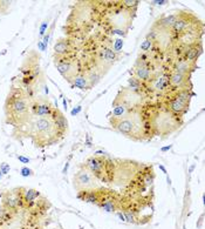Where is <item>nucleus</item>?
<instances>
[{
  "label": "nucleus",
  "instance_id": "obj_1",
  "mask_svg": "<svg viewBox=\"0 0 205 229\" xmlns=\"http://www.w3.org/2000/svg\"><path fill=\"white\" fill-rule=\"evenodd\" d=\"M6 122L13 126H21L31 118V99L19 87H12L5 102Z\"/></svg>",
  "mask_w": 205,
  "mask_h": 229
},
{
  "label": "nucleus",
  "instance_id": "obj_2",
  "mask_svg": "<svg viewBox=\"0 0 205 229\" xmlns=\"http://www.w3.org/2000/svg\"><path fill=\"white\" fill-rule=\"evenodd\" d=\"M28 136L33 139L35 146H46L58 142V129L50 117H32L28 121Z\"/></svg>",
  "mask_w": 205,
  "mask_h": 229
},
{
  "label": "nucleus",
  "instance_id": "obj_3",
  "mask_svg": "<svg viewBox=\"0 0 205 229\" xmlns=\"http://www.w3.org/2000/svg\"><path fill=\"white\" fill-rule=\"evenodd\" d=\"M73 182H74V187L79 192H81V190H88V189H95L100 187L97 179L86 168H81L74 175Z\"/></svg>",
  "mask_w": 205,
  "mask_h": 229
},
{
  "label": "nucleus",
  "instance_id": "obj_4",
  "mask_svg": "<svg viewBox=\"0 0 205 229\" xmlns=\"http://www.w3.org/2000/svg\"><path fill=\"white\" fill-rule=\"evenodd\" d=\"M106 160L98 158V156H90L84 162V168L90 172L96 179H100L102 181H107L106 176Z\"/></svg>",
  "mask_w": 205,
  "mask_h": 229
},
{
  "label": "nucleus",
  "instance_id": "obj_5",
  "mask_svg": "<svg viewBox=\"0 0 205 229\" xmlns=\"http://www.w3.org/2000/svg\"><path fill=\"white\" fill-rule=\"evenodd\" d=\"M55 107L45 98H39L35 100H31V114L38 118H47L50 117Z\"/></svg>",
  "mask_w": 205,
  "mask_h": 229
},
{
  "label": "nucleus",
  "instance_id": "obj_6",
  "mask_svg": "<svg viewBox=\"0 0 205 229\" xmlns=\"http://www.w3.org/2000/svg\"><path fill=\"white\" fill-rule=\"evenodd\" d=\"M55 66H56L59 73L63 78H66L68 82L70 81V79L74 75L78 74V72H76V63L72 59L58 58V60H55Z\"/></svg>",
  "mask_w": 205,
  "mask_h": 229
},
{
  "label": "nucleus",
  "instance_id": "obj_7",
  "mask_svg": "<svg viewBox=\"0 0 205 229\" xmlns=\"http://www.w3.org/2000/svg\"><path fill=\"white\" fill-rule=\"evenodd\" d=\"M110 122H111L113 127L119 133L135 140V127H134L133 121L130 120V118L128 115L123 119H114L113 118L110 120Z\"/></svg>",
  "mask_w": 205,
  "mask_h": 229
},
{
  "label": "nucleus",
  "instance_id": "obj_8",
  "mask_svg": "<svg viewBox=\"0 0 205 229\" xmlns=\"http://www.w3.org/2000/svg\"><path fill=\"white\" fill-rule=\"evenodd\" d=\"M150 65H149V61H142V60H138L135 63V67L133 71L134 76L139 80L141 82H149L152 78H153V74Z\"/></svg>",
  "mask_w": 205,
  "mask_h": 229
},
{
  "label": "nucleus",
  "instance_id": "obj_9",
  "mask_svg": "<svg viewBox=\"0 0 205 229\" xmlns=\"http://www.w3.org/2000/svg\"><path fill=\"white\" fill-rule=\"evenodd\" d=\"M151 85V90L157 93H164L168 91L170 87V81H169V75L165 73H161L158 75H153V78L149 81Z\"/></svg>",
  "mask_w": 205,
  "mask_h": 229
},
{
  "label": "nucleus",
  "instance_id": "obj_10",
  "mask_svg": "<svg viewBox=\"0 0 205 229\" xmlns=\"http://www.w3.org/2000/svg\"><path fill=\"white\" fill-rule=\"evenodd\" d=\"M50 118H52V120L54 122V126L56 127L59 134L63 135L68 131V120L66 119L65 115H63V113L59 110L58 107L54 108V110L52 113V115H50Z\"/></svg>",
  "mask_w": 205,
  "mask_h": 229
},
{
  "label": "nucleus",
  "instance_id": "obj_11",
  "mask_svg": "<svg viewBox=\"0 0 205 229\" xmlns=\"http://www.w3.org/2000/svg\"><path fill=\"white\" fill-rule=\"evenodd\" d=\"M194 68H195V63L189 62L183 58L176 59V61L174 63V72L181 73L184 75H189V76H190V73L194 71Z\"/></svg>",
  "mask_w": 205,
  "mask_h": 229
},
{
  "label": "nucleus",
  "instance_id": "obj_12",
  "mask_svg": "<svg viewBox=\"0 0 205 229\" xmlns=\"http://www.w3.org/2000/svg\"><path fill=\"white\" fill-rule=\"evenodd\" d=\"M189 75H184L177 72H172L169 75V81H170V87L175 88H181V90H188L185 88L186 84L189 82Z\"/></svg>",
  "mask_w": 205,
  "mask_h": 229
},
{
  "label": "nucleus",
  "instance_id": "obj_13",
  "mask_svg": "<svg viewBox=\"0 0 205 229\" xmlns=\"http://www.w3.org/2000/svg\"><path fill=\"white\" fill-rule=\"evenodd\" d=\"M129 112H130V108L116 98V100H115L113 104V118L114 119H123L129 114Z\"/></svg>",
  "mask_w": 205,
  "mask_h": 229
},
{
  "label": "nucleus",
  "instance_id": "obj_14",
  "mask_svg": "<svg viewBox=\"0 0 205 229\" xmlns=\"http://www.w3.org/2000/svg\"><path fill=\"white\" fill-rule=\"evenodd\" d=\"M41 194L40 192H38L36 189H23V208H29L32 209L35 205V200L39 197Z\"/></svg>",
  "mask_w": 205,
  "mask_h": 229
},
{
  "label": "nucleus",
  "instance_id": "obj_15",
  "mask_svg": "<svg viewBox=\"0 0 205 229\" xmlns=\"http://www.w3.org/2000/svg\"><path fill=\"white\" fill-rule=\"evenodd\" d=\"M69 82L74 87L79 88V90H81V91H88L92 88V86L89 85V81L87 79V75L83 74V73H78L76 75H74Z\"/></svg>",
  "mask_w": 205,
  "mask_h": 229
},
{
  "label": "nucleus",
  "instance_id": "obj_16",
  "mask_svg": "<svg viewBox=\"0 0 205 229\" xmlns=\"http://www.w3.org/2000/svg\"><path fill=\"white\" fill-rule=\"evenodd\" d=\"M179 18V14H170V15H166L161 18L159 20L156 21V24L153 25V27H156L158 30H165V31H170L172 25L176 22V20Z\"/></svg>",
  "mask_w": 205,
  "mask_h": 229
},
{
  "label": "nucleus",
  "instance_id": "obj_17",
  "mask_svg": "<svg viewBox=\"0 0 205 229\" xmlns=\"http://www.w3.org/2000/svg\"><path fill=\"white\" fill-rule=\"evenodd\" d=\"M117 57H119L117 53L114 52L113 48H110V47H103L102 49H100V52H98L100 61L103 63H109V65L116 60Z\"/></svg>",
  "mask_w": 205,
  "mask_h": 229
},
{
  "label": "nucleus",
  "instance_id": "obj_18",
  "mask_svg": "<svg viewBox=\"0 0 205 229\" xmlns=\"http://www.w3.org/2000/svg\"><path fill=\"white\" fill-rule=\"evenodd\" d=\"M185 51H184V58L186 61L189 62H194L198 59V57L202 54V46L200 44L198 45H195V46H191V47H184Z\"/></svg>",
  "mask_w": 205,
  "mask_h": 229
},
{
  "label": "nucleus",
  "instance_id": "obj_19",
  "mask_svg": "<svg viewBox=\"0 0 205 229\" xmlns=\"http://www.w3.org/2000/svg\"><path fill=\"white\" fill-rule=\"evenodd\" d=\"M106 196L105 197H100V200H98V206L103 209L105 211H107V213H113V211H115L116 210V201H115L111 196H109V195H107V193L105 194Z\"/></svg>",
  "mask_w": 205,
  "mask_h": 229
},
{
  "label": "nucleus",
  "instance_id": "obj_20",
  "mask_svg": "<svg viewBox=\"0 0 205 229\" xmlns=\"http://www.w3.org/2000/svg\"><path fill=\"white\" fill-rule=\"evenodd\" d=\"M70 51V42L66 39H60L54 45V53L58 58H63Z\"/></svg>",
  "mask_w": 205,
  "mask_h": 229
},
{
  "label": "nucleus",
  "instance_id": "obj_21",
  "mask_svg": "<svg viewBox=\"0 0 205 229\" xmlns=\"http://www.w3.org/2000/svg\"><path fill=\"white\" fill-rule=\"evenodd\" d=\"M189 28H191V22H190L189 20H186L185 18H178V19L176 20V22L172 25L171 31H172L175 34L181 35L182 33L186 32Z\"/></svg>",
  "mask_w": 205,
  "mask_h": 229
},
{
  "label": "nucleus",
  "instance_id": "obj_22",
  "mask_svg": "<svg viewBox=\"0 0 205 229\" xmlns=\"http://www.w3.org/2000/svg\"><path fill=\"white\" fill-rule=\"evenodd\" d=\"M168 108L172 112V113H175V114H179V115H182V114H184L186 110H188V108H189V105H185V104H183V102H181L179 100H177L175 96H174V99H171L170 101H169V104H168Z\"/></svg>",
  "mask_w": 205,
  "mask_h": 229
},
{
  "label": "nucleus",
  "instance_id": "obj_23",
  "mask_svg": "<svg viewBox=\"0 0 205 229\" xmlns=\"http://www.w3.org/2000/svg\"><path fill=\"white\" fill-rule=\"evenodd\" d=\"M87 79H88V81H89V85L93 87V86H95V85L100 81L101 74H98L96 71H92V72H89V73L87 74Z\"/></svg>",
  "mask_w": 205,
  "mask_h": 229
},
{
  "label": "nucleus",
  "instance_id": "obj_24",
  "mask_svg": "<svg viewBox=\"0 0 205 229\" xmlns=\"http://www.w3.org/2000/svg\"><path fill=\"white\" fill-rule=\"evenodd\" d=\"M152 47H153V41L145 39V40H144L142 44H141V46H139V49L142 51L143 53H148V52H150V49H152Z\"/></svg>",
  "mask_w": 205,
  "mask_h": 229
},
{
  "label": "nucleus",
  "instance_id": "obj_25",
  "mask_svg": "<svg viewBox=\"0 0 205 229\" xmlns=\"http://www.w3.org/2000/svg\"><path fill=\"white\" fill-rule=\"evenodd\" d=\"M121 4H122V6L124 8L130 9V8H136L137 5L139 4V1H136V0H123Z\"/></svg>",
  "mask_w": 205,
  "mask_h": 229
},
{
  "label": "nucleus",
  "instance_id": "obj_26",
  "mask_svg": "<svg viewBox=\"0 0 205 229\" xmlns=\"http://www.w3.org/2000/svg\"><path fill=\"white\" fill-rule=\"evenodd\" d=\"M123 45H124V41L123 39H116L114 40V46H113V51L116 53H120L122 48H123Z\"/></svg>",
  "mask_w": 205,
  "mask_h": 229
},
{
  "label": "nucleus",
  "instance_id": "obj_27",
  "mask_svg": "<svg viewBox=\"0 0 205 229\" xmlns=\"http://www.w3.org/2000/svg\"><path fill=\"white\" fill-rule=\"evenodd\" d=\"M20 175L23 176V177H28V176L34 175V172L31 168H28V167H22L20 169Z\"/></svg>",
  "mask_w": 205,
  "mask_h": 229
},
{
  "label": "nucleus",
  "instance_id": "obj_28",
  "mask_svg": "<svg viewBox=\"0 0 205 229\" xmlns=\"http://www.w3.org/2000/svg\"><path fill=\"white\" fill-rule=\"evenodd\" d=\"M123 214H124V218H125V221H127V222H130V223H134V222H135V216H134V214H133L131 211L125 210Z\"/></svg>",
  "mask_w": 205,
  "mask_h": 229
},
{
  "label": "nucleus",
  "instance_id": "obj_29",
  "mask_svg": "<svg viewBox=\"0 0 205 229\" xmlns=\"http://www.w3.org/2000/svg\"><path fill=\"white\" fill-rule=\"evenodd\" d=\"M110 33L111 34H116V35H120V36H125V32L122 30V28H120V27H114V28H111V31H110Z\"/></svg>",
  "mask_w": 205,
  "mask_h": 229
},
{
  "label": "nucleus",
  "instance_id": "obj_30",
  "mask_svg": "<svg viewBox=\"0 0 205 229\" xmlns=\"http://www.w3.org/2000/svg\"><path fill=\"white\" fill-rule=\"evenodd\" d=\"M0 170H1L3 175H6V174H8V173H9V170H11L9 164H8V163H6V162L1 163V164H0Z\"/></svg>",
  "mask_w": 205,
  "mask_h": 229
},
{
  "label": "nucleus",
  "instance_id": "obj_31",
  "mask_svg": "<svg viewBox=\"0 0 205 229\" xmlns=\"http://www.w3.org/2000/svg\"><path fill=\"white\" fill-rule=\"evenodd\" d=\"M48 25H49V22L48 21H44L42 24H41V26H40V36L42 38L45 34H46V31H47V28H48Z\"/></svg>",
  "mask_w": 205,
  "mask_h": 229
},
{
  "label": "nucleus",
  "instance_id": "obj_32",
  "mask_svg": "<svg viewBox=\"0 0 205 229\" xmlns=\"http://www.w3.org/2000/svg\"><path fill=\"white\" fill-rule=\"evenodd\" d=\"M152 182H153V175L151 174H147L145 175V177H144V183L147 185V186H150V185H152Z\"/></svg>",
  "mask_w": 205,
  "mask_h": 229
},
{
  "label": "nucleus",
  "instance_id": "obj_33",
  "mask_svg": "<svg viewBox=\"0 0 205 229\" xmlns=\"http://www.w3.org/2000/svg\"><path fill=\"white\" fill-rule=\"evenodd\" d=\"M81 110H82V106H76V107H74V108L70 110V115H72V117L78 115V114H80Z\"/></svg>",
  "mask_w": 205,
  "mask_h": 229
},
{
  "label": "nucleus",
  "instance_id": "obj_34",
  "mask_svg": "<svg viewBox=\"0 0 205 229\" xmlns=\"http://www.w3.org/2000/svg\"><path fill=\"white\" fill-rule=\"evenodd\" d=\"M50 34H52V32H47V34H45V35L42 36V44H44V46H45L46 48H47V45H48V41H49Z\"/></svg>",
  "mask_w": 205,
  "mask_h": 229
},
{
  "label": "nucleus",
  "instance_id": "obj_35",
  "mask_svg": "<svg viewBox=\"0 0 205 229\" xmlns=\"http://www.w3.org/2000/svg\"><path fill=\"white\" fill-rule=\"evenodd\" d=\"M150 4L156 5V6H163V5L169 4V1H166V0H155V1H150Z\"/></svg>",
  "mask_w": 205,
  "mask_h": 229
},
{
  "label": "nucleus",
  "instance_id": "obj_36",
  "mask_svg": "<svg viewBox=\"0 0 205 229\" xmlns=\"http://www.w3.org/2000/svg\"><path fill=\"white\" fill-rule=\"evenodd\" d=\"M18 160L22 163H29L31 162V159L29 158H26V156H22V155H18Z\"/></svg>",
  "mask_w": 205,
  "mask_h": 229
},
{
  "label": "nucleus",
  "instance_id": "obj_37",
  "mask_svg": "<svg viewBox=\"0 0 205 229\" xmlns=\"http://www.w3.org/2000/svg\"><path fill=\"white\" fill-rule=\"evenodd\" d=\"M116 215H117V218H119V219H120V220H121L122 222H125V218H124V214H123L122 211H117V214H116Z\"/></svg>",
  "mask_w": 205,
  "mask_h": 229
},
{
  "label": "nucleus",
  "instance_id": "obj_38",
  "mask_svg": "<svg viewBox=\"0 0 205 229\" xmlns=\"http://www.w3.org/2000/svg\"><path fill=\"white\" fill-rule=\"evenodd\" d=\"M38 48H39L40 51H42V52H44V51H46V49H47V48L44 46L42 41H38Z\"/></svg>",
  "mask_w": 205,
  "mask_h": 229
},
{
  "label": "nucleus",
  "instance_id": "obj_39",
  "mask_svg": "<svg viewBox=\"0 0 205 229\" xmlns=\"http://www.w3.org/2000/svg\"><path fill=\"white\" fill-rule=\"evenodd\" d=\"M171 148H172V145L165 146V147H162V148H161V152H163V153H165V152H169V150H170Z\"/></svg>",
  "mask_w": 205,
  "mask_h": 229
},
{
  "label": "nucleus",
  "instance_id": "obj_40",
  "mask_svg": "<svg viewBox=\"0 0 205 229\" xmlns=\"http://www.w3.org/2000/svg\"><path fill=\"white\" fill-rule=\"evenodd\" d=\"M158 168H159V169H161V170H162V172H163V173H164L165 175H168V172H166V168H165V167L163 166V164L158 163Z\"/></svg>",
  "mask_w": 205,
  "mask_h": 229
},
{
  "label": "nucleus",
  "instance_id": "obj_41",
  "mask_svg": "<svg viewBox=\"0 0 205 229\" xmlns=\"http://www.w3.org/2000/svg\"><path fill=\"white\" fill-rule=\"evenodd\" d=\"M68 168H69V162H66L65 167H63V169H62V173H63V174H66V173L68 172Z\"/></svg>",
  "mask_w": 205,
  "mask_h": 229
},
{
  "label": "nucleus",
  "instance_id": "obj_42",
  "mask_svg": "<svg viewBox=\"0 0 205 229\" xmlns=\"http://www.w3.org/2000/svg\"><path fill=\"white\" fill-rule=\"evenodd\" d=\"M105 154H107V153H106L105 150H96V152H95V156H98V155H105Z\"/></svg>",
  "mask_w": 205,
  "mask_h": 229
},
{
  "label": "nucleus",
  "instance_id": "obj_43",
  "mask_svg": "<svg viewBox=\"0 0 205 229\" xmlns=\"http://www.w3.org/2000/svg\"><path fill=\"white\" fill-rule=\"evenodd\" d=\"M63 108H65V110L68 109V104H67V100L63 99Z\"/></svg>",
  "mask_w": 205,
  "mask_h": 229
},
{
  "label": "nucleus",
  "instance_id": "obj_44",
  "mask_svg": "<svg viewBox=\"0 0 205 229\" xmlns=\"http://www.w3.org/2000/svg\"><path fill=\"white\" fill-rule=\"evenodd\" d=\"M166 182H168V185H169V186H171V183H172V182H171V179H170V176H169V175H166Z\"/></svg>",
  "mask_w": 205,
  "mask_h": 229
},
{
  "label": "nucleus",
  "instance_id": "obj_45",
  "mask_svg": "<svg viewBox=\"0 0 205 229\" xmlns=\"http://www.w3.org/2000/svg\"><path fill=\"white\" fill-rule=\"evenodd\" d=\"M195 169V164H192V166L189 168V173H192V170H194Z\"/></svg>",
  "mask_w": 205,
  "mask_h": 229
},
{
  "label": "nucleus",
  "instance_id": "obj_46",
  "mask_svg": "<svg viewBox=\"0 0 205 229\" xmlns=\"http://www.w3.org/2000/svg\"><path fill=\"white\" fill-rule=\"evenodd\" d=\"M1 177H3V173H1V170H0V180H1Z\"/></svg>",
  "mask_w": 205,
  "mask_h": 229
},
{
  "label": "nucleus",
  "instance_id": "obj_47",
  "mask_svg": "<svg viewBox=\"0 0 205 229\" xmlns=\"http://www.w3.org/2000/svg\"><path fill=\"white\" fill-rule=\"evenodd\" d=\"M184 229H186V228H185V227H184Z\"/></svg>",
  "mask_w": 205,
  "mask_h": 229
}]
</instances>
